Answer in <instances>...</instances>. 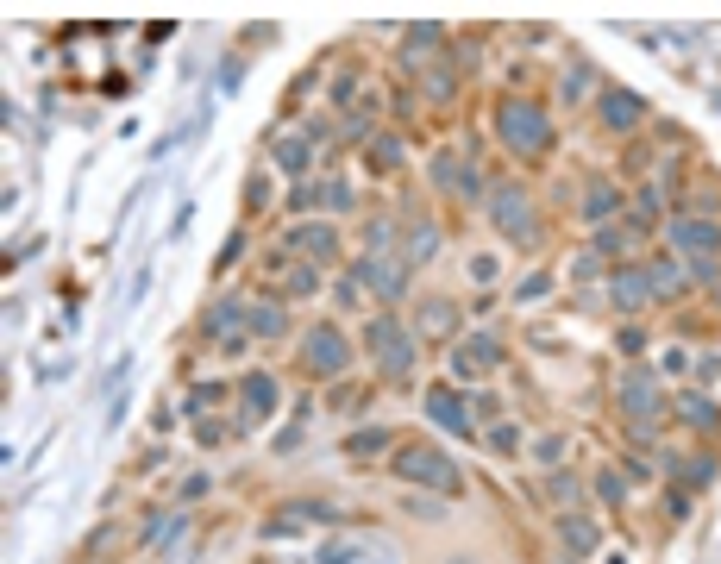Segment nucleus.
Returning <instances> with one entry per match:
<instances>
[{
  "label": "nucleus",
  "instance_id": "1",
  "mask_svg": "<svg viewBox=\"0 0 721 564\" xmlns=\"http://www.w3.org/2000/svg\"><path fill=\"white\" fill-rule=\"evenodd\" d=\"M364 345H370V364H377V370L389 376V383H408L414 364H421V339H414L395 314H370Z\"/></svg>",
  "mask_w": 721,
  "mask_h": 564
},
{
  "label": "nucleus",
  "instance_id": "2",
  "mask_svg": "<svg viewBox=\"0 0 721 564\" xmlns=\"http://www.w3.org/2000/svg\"><path fill=\"white\" fill-rule=\"evenodd\" d=\"M496 138H502L515 157H546V151H552L546 107H540V101H521V94H515V101H502V107H496Z\"/></svg>",
  "mask_w": 721,
  "mask_h": 564
},
{
  "label": "nucleus",
  "instance_id": "3",
  "mask_svg": "<svg viewBox=\"0 0 721 564\" xmlns=\"http://www.w3.org/2000/svg\"><path fill=\"white\" fill-rule=\"evenodd\" d=\"M483 214H490V226L502 232L508 245H521V251L540 245V220H533V201H527L521 182H490V195H483Z\"/></svg>",
  "mask_w": 721,
  "mask_h": 564
},
{
  "label": "nucleus",
  "instance_id": "4",
  "mask_svg": "<svg viewBox=\"0 0 721 564\" xmlns=\"http://www.w3.org/2000/svg\"><path fill=\"white\" fill-rule=\"evenodd\" d=\"M615 402H621V414H627V433H634V439H653L659 414H665V395H659V370H646V364H627V370H621V383H615Z\"/></svg>",
  "mask_w": 721,
  "mask_h": 564
},
{
  "label": "nucleus",
  "instance_id": "5",
  "mask_svg": "<svg viewBox=\"0 0 721 564\" xmlns=\"http://www.w3.org/2000/svg\"><path fill=\"white\" fill-rule=\"evenodd\" d=\"M395 477L408 489H433V496H458L464 489V470L439 445H395Z\"/></svg>",
  "mask_w": 721,
  "mask_h": 564
},
{
  "label": "nucleus",
  "instance_id": "6",
  "mask_svg": "<svg viewBox=\"0 0 721 564\" xmlns=\"http://www.w3.org/2000/svg\"><path fill=\"white\" fill-rule=\"evenodd\" d=\"M408 276H414V264H408L402 251H364L358 264H352V282L370 289L377 301H402L408 295Z\"/></svg>",
  "mask_w": 721,
  "mask_h": 564
},
{
  "label": "nucleus",
  "instance_id": "7",
  "mask_svg": "<svg viewBox=\"0 0 721 564\" xmlns=\"http://www.w3.org/2000/svg\"><path fill=\"white\" fill-rule=\"evenodd\" d=\"M345 364H352V339H345L333 320H320L314 333L301 339V370L320 376V383H333V376H345Z\"/></svg>",
  "mask_w": 721,
  "mask_h": 564
},
{
  "label": "nucleus",
  "instance_id": "8",
  "mask_svg": "<svg viewBox=\"0 0 721 564\" xmlns=\"http://www.w3.org/2000/svg\"><path fill=\"white\" fill-rule=\"evenodd\" d=\"M314 564H402V552L389 539H370V533H339L314 552Z\"/></svg>",
  "mask_w": 721,
  "mask_h": 564
},
{
  "label": "nucleus",
  "instance_id": "9",
  "mask_svg": "<svg viewBox=\"0 0 721 564\" xmlns=\"http://www.w3.org/2000/svg\"><path fill=\"white\" fill-rule=\"evenodd\" d=\"M671 251H684V257H721V214H678V220H671Z\"/></svg>",
  "mask_w": 721,
  "mask_h": 564
},
{
  "label": "nucleus",
  "instance_id": "10",
  "mask_svg": "<svg viewBox=\"0 0 721 564\" xmlns=\"http://www.w3.org/2000/svg\"><path fill=\"white\" fill-rule=\"evenodd\" d=\"M496 364H502V339H490V333H471V339L452 345V383H477V376H490Z\"/></svg>",
  "mask_w": 721,
  "mask_h": 564
},
{
  "label": "nucleus",
  "instance_id": "11",
  "mask_svg": "<svg viewBox=\"0 0 721 564\" xmlns=\"http://www.w3.org/2000/svg\"><path fill=\"white\" fill-rule=\"evenodd\" d=\"M276 402H283L276 376L270 370H245V383H239V427H264V420L276 414Z\"/></svg>",
  "mask_w": 721,
  "mask_h": 564
},
{
  "label": "nucleus",
  "instance_id": "12",
  "mask_svg": "<svg viewBox=\"0 0 721 564\" xmlns=\"http://www.w3.org/2000/svg\"><path fill=\"white\" fill-rule=\"evenodd\" d=\"M427 420L439 433H452V439H471V402H464V395L452 389V383H439V389H427Z\"/></svg>",
  "mask_w": 721,
  "mask_h": 564
},
{
  "label": "nucleus",
  "instance_id": "13",
  "mask_svg": "<svg viewBox=\"0 0 721 564\" xmlns=\"http://www.w3.org/2000/svg\"><path fill=\"white\" fill-rule=\"evenodd\" d=\"M333 521H339V508H327V502H289L264 521V539H289L301 527H333Z\"/></svg>",
  "mask_w": 721,
  "mask_h": 564
},
{
  "label": "nucleus",
  "instance_id": "14",
  "mask_svg": "<svg viewBox=\"0 0 721 564\" xmlns=\"http://www.w3.org/2000/svg\"><path fill=\"white\" fill-rule=\"evenodd\" d=\"M596 113H602V126L609 132H640V120H646V94H634V88H602V101H596Z\"/></svg>",
  "mask_w": 721,
  "mask_h": 564
},
{
  "label": "nucleus",
  "instance_id": "15",
  "mask_svg": "<svg viewBox=\"0 0 721 564\" xmlns=\"http://www.w3.org/2000/svg\"><path fill=\"white\" fill-rule=\"evenodd\" d=\"M289 251H295V257H308V264H320V270H327V264H339V232H333L327 220H301V226L289 232Z\"/></svg>",
  "mask_w": 721,
  "mask_h": 564
},
{
  "label": "nucleus",
  "instance_id": "16",
  "mask_svg": "<svg viewBox=\"0 0 721 564\" xmlns=\"http://www.w3.org/2000/svg\"><path fill=\"white\" fill-rule=\"evenodd\" d=\"M464 69H477V63L464 57V51H446V57H433V63L421 69V94H427V101H439V107H446L452 94H458V76H464Z\"/></svg>",
  "mask_w": 721,
  "mask_h": 564
},
{
  "label": "nucleus",
  "instance_id": "17",
  "mask_svg": "<svg viewBox=\"0 0 721 564\" xmlns=\"http://www.w3.org/2000/svg\"><path fill=\"white\" fill-rule=\"evenodd\" d=\"M314 151H320V145H314L308 132H289V138H276V151H270V157H276V170H283V176L314 182Z\"/></svg>",
  "mask_w": 721,
  "mask_h": 564
},
{
  "label": "nucleus",
  "instance_id": "18",
  "mask_svg": "<svg viewBox=\"0 0 721 564\" xmlns=\"http://www.w3.org/2000/svg\"><path fill=\"white\" fill-rule=\"evenodd\" d=\"M558 539H565V552H571L577 564L602 552V527L590 521V514H577V508H571V514H558Z\"/></svg>",
  "mask_w": 721,
  "mask_h": 564
},
{
  "label": "nucleus",
  "instance_id": "19",
  "mask_svg": "<svg viewBox=\"0 0 721 564\" xmlns=\"http://www.w3.org/2000/svg\"><path fill=\"white\" fill-rule=\"evenodd\" d=\"M439 44H446V26H439V19H421V26H408L402 32V76H421V57L427 51H439Z\"/></svg>",
  "mask_w": 721,
  "mask_h": 564
},
{
  "label": "nucleus",
  "instance_id": "20",
  "mask_svg": "<svg viewBox=\"0 0 721 564\" xmlns=\"http://www.w3.org/2000/svg\"><path fill=\"white\" fill-rule=\"evenodd\" d=\"M245 333H251V339H283V333H289V308H283V295L245 301Z\"/></svg>",
  "mask_w": 721,
  "mask_h": 564
},
{
  "label": "nucleus",
  "instance_id": "21",
  "mask_svg": "<svg viewBox=\"0 0 721 564\" xmlns=\"http://www.w3.org/2000/svg\"><path fill=\"white\" fill-rule=\"evenodd\" d=\"M609 301H615L621 314H640L646 301H653V289H646V270H640V264H621V270L609 276Z\"/></svg>",
  "mask_w": 721,
  "mask_h": 564
},
{
  "label": "nucleus",
  "instance_id": "22",
  "mask_svg": "<svg viewBox=\"0 0 721 564\" xmlns=\"http://www.w3.org/2000/svg\"><path fill=\"white\" fill-rule=\"evenodd\" d=\"M615 214H621V188H615L609 176H596V182L584 188V207H577V220H590V226H615Z\"/></svg>",
  "mask_w": 721,
  "mask_h": 564
},
{
  "label": "nucleus",
  "instance_id": "23",
  "mask_svg": "<svg viewBox=\"0 0 721 564\" xmlns=\"http://www.w3.org/2000/svg\"><path fill=\"white\" fill-rule=\"evenodd\" d=\"M439 245H446V232H439L427 214L402 226V257H408V264H433V257H439Z\"/></svg>",
  "mask_w": 721,
  "mask_h": 564
},
{
  "label": "nucleus",
  "instance_id": "24",
  "mask_svg": "<svg viewBox=\"0 0 721 564\" xmlns=\"http://www.w3.org/2000/svg\"><path fill=\"white\" fill-rule=\"evenodd\" d=\"M201 333H207V339L239 345V339H245V301H214V308L201 314Z\"/></svg>",
  "mask_w": 721,
  "mask_h": 564
},
{
  "label": "nucleus",
  "instance_id": "25",
  "mask_svg": "<svg viewBox=\"0 0 721 564\" xmlns=\"http://www.w3.org/2000/svg\"><path fill=\"white\" fill-rule=\"evenodd\" d=\"M678 420H684V427H696V433H721V408H715V395H709V389L678 395Z\"/></svg>",
  "mask_w": 721,
  "mask_h": 564
},
{
  "label": "nucleus",
  "instance_id": "26",
  "mask_svg": "<svg viewBox=\"0 0 721 564\" xmlns=\"http://www.w3.org/2000/svg\"><path fill=\"white\" fill-rule=\"evenodd\" d=\"M421 333H427V339H452V333H458V301L427 295V301H421Z\"/></svg>",
  "mask_w": 721,
  "mask_h": 564
},
{
  "label": "nucleus",
  "instance_id": "27",
  "mask_svg": "<svg viewBox=\"0 0 721 564\" xmlns=\"http://www.w3.org/2000/svg\"><path fill=\"white\" fill-rule=\"evenodd\" d=\"M646 289H653V301H671V295L690 289V270L671 264V257H659V264H646Z\"/></svg>",
  "mask_w": 721,
  "mask_h": 564
},
{
  "label": "nucleus",
  "instance_id": "28",
  "mask_svg": "<svg viewBox=\"0 0 721 564\" xmlns=\"http://www.w3.org/2000/svg\"><path fill=\"white\" fill-rule=\"evenodd\" d=\"M627 214H634V220H627V232H634V239H640V232H653V226H659V214H665V188H659V182H646Z\"/></svg>",
  "mask_w": 721,
  "mask_h": 564
},
{
  "label": "nucleus",
  "instance_id": "29",
  "mask_svg": "<svg viewBox=\"0 0 721 564\" xmlns=\"http://www.w3.org/2000/svg\"><path fill=\"white\" fill-rule=\"evenodd\" d=\"M671 470H678V489H709V483H715V458H709V452L671 458Z\"/></svg>",
  "mask_w": 721,
  "mask_h": 564
},
{
  "label": "nucleus",
  "instance_id": "30",
  "mask_svg": "<svg viewBox=\"0 0 721 564\" xmlns=\"http://www.w3.org/2000/svg\"><path fill=\"white\" fill-rule=\"evenodd\" d=\"M389 445H395V439H389V427H358L352 439H345V458H383Z\"/></svg>",
  "mask_w": 721,
  "mask_h": 564
},
{
  "label": "nucleus",
  "instance_id": "31",
  "mask_svg": "<svg viewBox=\"0 0 721 564\" xmlns=\"http://www.w3.org/2000/svg\"><path fill=\"white\" fill-rule=\"evenodd\" d=\"M364 163H370V170H402V138H395V132H377V138L364 145Z\"/></svg>",
  "mask_w": 721,
  "mask_h": 564
},
{
  "label": "nucleus",
  "instance_id": "32",
  "mask_svg": "<svg viewBox=\"0 0 721 564\" xmlns=\"http://www.w3.org/2000/svg\"><path fill=\"white\" fill-rule=\"evenodd\" d=\"M414 521H452V508H446V496H433V489H408V502H402Z\"/></svg>",
  "mask_w": 721,
  "mask_h": 564
},
{
  "label": "nucleus",
  "instance_id": "33",
  "mask_svg": "<svg viewBox=\"0 0 721 564\" xmlns=\"http://www.w3.org/2000/svg\"><path fill=\"white\" fill-rule=\"evenodd\" d=\"M283 295H320V264H289L283 270Z\"/></svg>",
  "mask_w": 721,
  "mask_h": 564
},
{
  "label": "nucleus",
  "instance_id": "34",
  "mask_svg": "<svg viewBox=\"0 0 721 564\" xmlns=\"http://www.w3.org/2000/svg\"><path fill=\"white\" fill-rule=\"evenodd\" d=\"M220 402H226V389H220V383H195L189 395H182V414H214Z\"/></svg>",
  "mask_w": 721,
  "mask_h": 564
},
{
  "label": "nucleus",
  "instance_id": "35",
  "mask_svg": "<svg viewBox=\"0 0 721 564\" xmlns=\"http://www.w3.org/2000/svg\"><path fill=\"white\" fill-rule=\"evenodd\" d=\"M320 207H327V214H352V182L327 176V182H320Z\"/></svg>",
  "mask_w": 721,
  "mask_h": 564
},
{
  "label": "nucleus",
  "instance_id": "36",
  "mask_svg": "<svg viewBox=\"0 0 721 564\" xmlns=\"http://www.w3.org/2000/svg\"><path fill=\"white\" fill-rule=\"evenodd\" d=\"M201 558V539H195V527H182L176 539H164V564H195Z\"/></svg>",
  "mask_w": 721,
  "mask_h": 564
},
{
  "label": "nucleus",
  "instance_id": "37",
  "mask_svg": "<svg viewBox=\"0 0 721 564\" xmlns=\"http://www.w3.org/2000/svg\"><path fill=\"white\" fill-rule=\"evenodd\" d=\"M546 496L571 514V508H577V477H571V470H546Z\"/></svg>",
  "mask_w": 721,
  "mask_h": 564
},
{
  "label": "nucleus",
  "instance_id": "38",
  "mask_svg": "<svg viewBox=\"0 0 721 564\" xmlns=\"http://www.w3.org/2000/svg\"><path fill=\"white\" fill-rule=\"evenodd\" d=\"M483 445H490L496 458H515V452H521V427H508V420H496V427L483 433Z\"/></svg>",
  "mask_w": 721,
  "mask_h": 564
},
{
  "label": "nucleus",
  "instance_id": "39",
  "mask_svg": "<svg viewBox=\"0 0 721 564\" xmlns=\"http://www.w3.org/2000/svg\"><path fill=\"white\" fill-rule=\"evenodd\" d=\"M590 88H596V69H590V63H571V69H565V101L577 107Z\"/></svg>",
  "mask_w": 721,
  "mask_h": 564
},
{
  "label": "nucleus",
  "instance_id": "40",
  "mask_svg": "<svg viewBox=\"0 0 721 564\" xmlns=\"http://www.w3.org/2000/svg\"><path fill=\"white\" fill-rule=\"evenodd\" d=\"M627 245H634V232H621V226H596V257H627Z\"/></svg>",
  "mask_w": 721,
  "mask_h": 564
},
{
  "label": "nucleus",
  "instance_id": "41",
  "mask_svg": "<svg viewBox=\"0 0 721 564\" xmlns=\"http://www.w3.org/2000/svg\"><path fill=\"white\" fill-rule=\"evenodd\" d=\"M596 496L609 502V508H621L627 502V477H621V470H596Z\"/></svg>",
  "mask_w": 721,
  "mask_h": 564
},
{
  "label": "nucleus",
  "instance_id": "42",
  "mask_svg": "<svg viewBox=\"0 0 721 564\" xmlns=\"http://www.w3.org/2000/svg\"><path fill=\"white\" fill-rule=\"evenodd\" d=\"M427 176H433L439 188H452V195H458V176H464V157H433V163H427Z\"/></svg>",
  "mask_w": 721,
  "mask_h": 564
},
{
  "label": "nucleus",
  "instance_id": "43",
  "mask_svg": "<svg viewBox=\"0 0 721 564\" xmlns=\"http://www.w3.org/2000/svg\"><path fill=\"white\" fill-rule=\"evenodd\" d=\"M358 88H364L358 69H339V76H333V107H352V101H358Z\"/></svg>",
  "mask_w": 721,
  "mask_h": 564
},
{
  "label": "nucleus",
  "instance_id": "44",
  "mask_svg": "<svg viewBox=\"0 0 721 564\" xmlns=\"http://www.w3.org/2000/svg\"><path fill=\"white\" fill-rule=\"evenodd\" d=\"M364 251H395V220H370L364 226Z\"/></svg>",
  "mask_w": 721,
  "mask_h": 564
},
{
  "label": "nucleus",
  "instance_id": "45",
  "mask_svg": "<svg viewBox=\"0 0 721 564\" xmlns=\"http://www.w3.org/2000/svg\"><path fill=\"white\" fill-rule=\"evenodd\" d=\"M684 270H690V282H715L721 289V257H684Z\"/></svg>",
  "mask_w": 721,
  "mask_h": 564
},
{
  "label": "nucleus",
  "instance_id": "46",
  "mask_svg": "<svg viewBox=\"0 0 721 564\" xmlns=\"http://www.w3.org/2000/svg\"><path fill=\"white\" fill-rule=\"evenodd\" d=\"M533 458H540L546 470H558V458H565V439H558V433H546V439H533Z\"/></svg>",
  "mask_w": 721,
  "mask_h": 564
},
{
  "label": "nucleus",
  "instance_id": "47",
  "mask_svg": "<svg viewBox=\"0 0 721 564\" xmlns=\"http://www.w3.org/2000/svg\"><path fill=\"white\" fill-rule=\"evenodd\" d=\"M665 514H671V527L690 521V489H665Z\"/></svg>",
  "mask_w": 721,
  "mask_h": 564
},
{
  "label": "nucleus",
  "instance_id": "48",
  "mask_svg": "<svg viewBox=\"0 0 721 564\" xmlns=\"http://www.w3.org/2000/svg\"><path fill=\"white\" fill-rule=\"evenodd\" d=\"M289 207H295V214H308V207H320V182H295Z\"/></svg>",
  "mask_w": 721,
  "mask_h": 564
},
{
  "label": "nucleus",
  "instance_id": "49",
  "mask_svg": "<svg viewBox=\"0 0 721 564\" xmlns=\"http://www.w3.org/2000/svg\"><path fill=\"white\" fill-rule=\"evenodd\" d=\"M546 289H552V276H546V270H533V276L521 282V289H515V301H540Z\"/></svg>",
  "mask_w": 721,
  "mask_h": 564
},
{
  "label": "nucleus",
  "instance_id": "50",
  "mask_svg": "<svg viewBox=\"0 0 721 564\" xmlns=\"http://www.w3.org/2000/svg\"><path fill=\"white\" fill-rule=\"evenodd\" d=\"M239 76H245V63H239V57H226V69L214 76V88H220V94H232V88H239Z\"/></svg>",
  "mask_w": 721,
  "mask_h": 564
},
{
  "label": "nucleus",
  "instance_id": "51",
  "mask_svg": "<svg viewBox=\"0 0 721 564\" xmlns=\"http://www.w3.org/2000/svg\"><path fill=\"white\" fill-rule=\"evenodd\" d=\"M207 483H214V477H207V470H189V477H182V502H195V496H207Z\"/></svg>",
  "mask_w": 721,
  "mask_h": 564
},
{
  "label": "nucleus",
  "instance_id": "52",
  "mask_svg": "<svg viewBox=\"0 0 721 564\" xmlns=\"http://www.w3.org/2000/svg\"><path fill=\"white\" fill-rule=\"evenodd\" d=\"M684 364H690V358H684L678 345H671V351H659V376H684Z\"/></svg>",
  "mask_w": 721,
  "mask_h": 564
},
{
  "label": "nucleus",
  "instance_id": "53",
  "mask_svg": "<svg viewBox=\"0 0 721 564\" xmlns=\"http://www.w3.org/2000/svg\"><path fill=\"white\" fill-rule=\"evenodd\" d=\"M239 257H245V232H232V239L220 245V270H226V264H239Z\"/></svg>",
  "mask_w": 721,
  "mask_h": 564
},
{
  "label": "nucleus",
  "instance_id": "54",
  "mask_svg": "<svg viewBox=\"0 0 721 564\" xmlns=\"http://www.w3.org/2000/svg\"><path fill=\"white\" fill-rule=\"evenodd\" d=\"M596 270H602L596 251H577V257H571V276H596Z\"/></svg>",
  "mask_w": 721,
  "mask_h": 564
},
{
  "label": "nucleus",
  "instance_id": "55",
  "mask_svg": "<svg viewBox=\"0 0 721 564\" xmlns=\"http://www.w3.org/2000/svg\"><path fill=\"white\" fill-rule=\"evenodd\" d=\"M621 351H627V358H634V351H646V333H640V326H621Z\"/></svg>",
  "mask_w": 721,
  "mask_h": 564
},
{
  "label": "nucleus",
  "instance_id": "56",
  "mask_svg": "<svg viewBox=\"0 0 721 564\" xmlns=\"http://www.w3.org/2000/svg\"><path fill=\"white\" fill-rule=\"evenodd\" d=\"M696 376H703V383H715V376H721V351H709V358H696Z\"/></svg>",
  "mask_w": 721,
  "mask_h": 564
},
{
  "label": "nucleus",
  "instance_id": "57",
  "mask_svg": "<svg viewBox=\"0 0 721 564\" xmlns=\"http://www.w3.org/2000/svg\"><path fill=\"white\" fill-rule=\"evenodd\" d=\"M471 276L477 282H496V257H471Z\"/></svg>",
  "mask_w": 721,
  "mask_h": 564
},
{
  "label": "nucleus",
  "instance_id": "58",
  "mask_svg": "<svg viewBox=\"0 0 721 564\" xmlns=\"http://www.w3.org/2000/svg\"><path fill=\"white\" fill-rule=\"evenodd\" d=\"M602 564H634V558H627V552H609V558H602Z\"/></svg>",
  "mask_w": 721,
  "mask_h": 564
},
{
  "label": "nucleus",
  "instance_id": "59",
  "mask_svg": "<svg viewBox=\"0 0 721 564\" xmlns=\"http://www.w3.org/2000/svg\"><path fill=\"white\" fill-rule=\"evenodd\" d=\"M446 564H477V558H446Z\"/></svg>",
  "mask_w": 721,
  "mask_h": 564
},
{
  "label": "nucleus",
  "instance_id": "60",
  "mask_svg": "<svg viewBox=\"0 0 721 564\" xmlns=\"http://www.w3.org/2000/svg\"><path fill=\"white\" fill-rule=\"evenodd\" d=\"M571 564H577V558H571Z\"/></svg>",
  "mask_w": 721,
  "mask_h": 564
}]
</instances>
